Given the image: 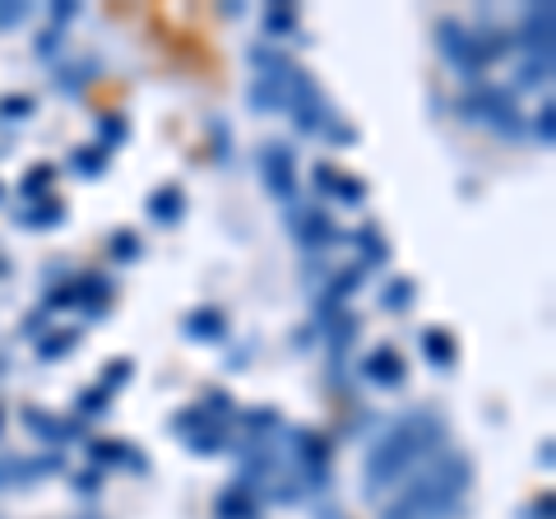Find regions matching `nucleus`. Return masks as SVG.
Returning a JSON list of instances; mask_svg holds the SVG:
<instances>
[{"mask_svg":"<svg viewBox=\"0 0 556 519\" xmlns=\"http://www.w3.org/2000/svg\"><path fill=\"white\" fill-rule=\"evenodd\" d=\"M186 450H190L195 459L228 455V450H232V431H228V427H204L200 436H190V441H186Z\"/></svg>","mask_w":556,"mask_h":519,"instance_id":"28","label":"nucleus"},{"mask_svg":"<svg viewBox=\"0 0 556 519\" xmlns=\"http://www.w3.org/2000/svg\"><path fill=\"white\" fill-rule=\"evenodd\" d=\"M5 274H10V265H5V260H0V279H5Z\"/></svg>","mask_w":556,"mask_h":519,"instance_id":"55","label":"nucleus"},{"mask_svg":"<svg viewBox=\"0 0 556 519\" xmlns=\"http://www.w3.org/2000/svg\"><path fill=\"white\" fill-rule=\"evenodd\" d=\"M33 107H38V102H33L28 93H14V98L0 102V121H28Z\"/></svg>","mask_w":556,"mask_h":519,"instance_id":"44","label":"nucleus"},{"mask_svg":"<svg viewBox=\"0 0 556 519\" xmlns=\"http://www.w3.org/2000/svg\"><path fill=\"white\" fill-rule=\"evenodd\" d=\"M329 274H334V269H329V265H325V260L316 255V260H311V265H306V283H325V279H329Z\"/></svg>","mask_w":556,"mask_h":519,"instance_id":"52","label":"nucleus"},{"mask_svg":"<svg viewBox=\"0 0 556 519\" xmlns=\"http://www.w3.org/2000/svg\"><path fill=\"white\" fill-rule=\"evenodd\" d=\"M362 283H367V269H362V265H348V269H334V274H329V279L320 283V292H316V311H311V330L320 334L329 320L343 316L348 302H353L357 292H362Z\"/></svg>","mask_w":556,"mask_h":519,"instance_id":"8","label":"nucleus"},{"mask_svg":"<svg viewBox=\"0 0 556 519\" xmlns=\"http://www.w3.org/2000/svg\"><path fill=\"white\" fill-rule=\"evenodd\" d=\"M265 33L269 38H298V5L292 0H274V5L265 10Z\"/></svg>","mask_w":556,"mask_h":519,"instance_id":"30","label":"nucleus"},{"mask_svg":"<svg viewBox=\"0 0 556 519\" xmlns=\"http://www.w3.org/2000/svg\"><path fill=\"white\" fill-rule=\"evenodd\" d=\"M260 181L278 204H298V153L292 144H260Z\"/></svg>","mask_w":556,"mask_h":519,"instance_id":"9","label":"nucleus"},{"mask_svg":"<svg viewBox=\"0 0 556 519\" xmlns=\"http://www.w3.org/2000/svg\"><path fill=\"white\" fill-rule=\"evenodd\" d=\"M348 241H353V255H357V265L367 274L390 265V241L380 237L376 223H362V228H353V237H348Z\"/></svg>","mask_w":556,"mask_h":519,"instance_id":"21","label":"nucleus"},{"mask_svg":"<svg viewBox=\"0 0 556 519\" xmlns=\"http://www.w3.org/2000/svg\"><path fill=\"white\" fill-rule=\"evenodd\" d=\"M75 349H79V330H47L38 339V357L42 362H65Z\"/></svg>","mask_w":556,"mask_h":519,"instance_id":"34","label":"nucleus"},{"mask_svg":"<svg viewBox=\"0 0 556 519\" xmlns=\"http://www.w3.org/2000/svg\"><path fill=\"white\" fill-rule=\"evenodd\" d=\"M260 496L274 501V506H298V501H302L306 492H302V482H298V478H269V482H265V492H260Z\"/></svg>","mask_w":556,"mask_h":519,"instance_id":"40","label":"nucleus"},{"mask_svg":"<svg viewBox=\"0 0 556 519\" xmlns=\"http://www.w3.org/2000/svg\"><path fill=\"white\" fill-rule=\"evenodd\" d=\"M126 140H130V121L121 116V112H108V116L98 121V140H93L98 149H108V153H112V149H121Z\"/></svg>","mask_w":556,"mask_h":519,"instance_id":"37","label":"nucleus"},{"mask_svg":"<svg viewBox=\"0 0 556 519\" xmlns=\"http://www.w3.org/2000/svg\"><path fill=\"white\" fill-rule=\"evenodd\" d=\"M208 135H214V159L228 163L232 159V135H228V126H223V121H208Z\"/></svg>","mask_w":556,"mask_h":519,"instance_id":"47","label":"nucleus"},{"mask_svg":"<svg viewBox=\"0 0 556 519\" xmlns=\"http://www.w3.org/2000/svg\"><path fill=\"white\" fill-rule=\"evenodd\" d=\"M24 427L42 441V450H61V445H70V441L84 436V422L56 418V413H47V408H24Z\"/></svg>","mask_w":556,"mask_h":519,"instance_id":"16","label":"nucleus"},{"mask_svg":"<svg viewBox=\"0 0 556 519\" xmlns=\"http://www.w3.org/2000/svg\"><path fill=\"white\" fill-rule=\"evenodd\" d=\"M98 71L102 65L93 61V56H79V61H65V65H56V75H51V84L65 93V98H79L89 84L98 79Z\"/></svg>","mask_w":556,"mask_h":519,"instance_id":"25","label":"nucleus"},{"mask_svg":"<svg viewBox=\"0 0 556 519\" xmlns=\"http://www.w3.org/2000/svg\"><path fill=\"white\" fill-rule=\"evenodd\" d=\"M247 61H251L255 75H269V71H288V65H298L278 42H255V47L247 51Z\"/></svg>","mask_w":556,"mask_h":519,"instance_id":"31","label":"nucleus"},{"mask_svg":"<svg viewBox=\"0 0 556 519\" xmlns=\"http://www.w3.org/2000/svg\"><path fill=\"white\" fill-rule=\"evenodd\" d=\"M232 455H237V482L241 488L265 492V482L278 478V459H283V450H278L274 441H232Z\"/></svg>","mask_w":556,"mask_h":519,"instance_id":"11","label":"nucleus"},{"mask_svg":"<svg viewBox=\"0 0 556 519\" xmlns=\"http://www.w3.org/2000/svg\"><path fill=\"white\" fill-rule=\"evenodd\" d=\"M0 371H5V357H0Z\"/></svg>","mask_w":556,"mask_h":519,"instance_id":"57","label":"nucleus"},{"mask_svg":"<svg viewBox=\"0 0 556 519\" xmlns=\"http://www.w3.org/2000/svg\"><path fill=\"white\" fill-rule=\"evenodd\" d=\"M51 190H56V167H51V163H38V167H28V172H24L20 200H24V204H38V200H51Z\"/></svg>","mask_w":556,"mask_h":519,"instance_id":"27","label":"nucleus"},{"mask_svg":"<svg viewBox=\"0 0 556 519\" xmlns=\"http://www.w3.org/2000/svg\"><path fill=\"white\" fill-rule=\"evenodd\" d=\"M459 116L473 121V126H486L492 135H506V140L525 135V116L515 107V93L501 89V84H473L459 98Z\"/></svg>","mask_w":556,"mask_h":519,"instance_id":"3","label":"nucleus"},{"mask_svg":"<svg viewBox=\"0 0 556 519\" xmlns=\"http://www.w3.org/2000/svg\"><path fill=\"white\" fill-rule=\"evenodd\" d=\"M135 380V362L130 357H112L108 367H102V376H98V385L108 390V394H116V390H126Z\"/></svg>","mask_w":556,"mask_h":519,"instance_id":"39","label":"nucleus"},{"mask_svg":"<svg viewBox=\"0 0 556 519\" xmlns=\"http://www.w3.org/2000/svg\"><path fill=\"white\" fill-rule=\"evenodd\" d=\"M552 450H556L552 441H543V445H538V464H543V469H552V459H556V455H552Z\"/></svg>","mask_w":556,"mask_h":519,"instance_id":"53","label":"nucleus"},{"mask_svg":"<svg viewBox=\"0 0 556 519\" xmlns=\"http://www.w3.org/2000/svg\"><path fill=\"white\" fill-rule=\"evenodd\" d=\"M525 519H556V496H552V492H538V496L529 501Z\"/></svg>","mask_w":556,"mask_h":519,"instance_id":"48","label":"nucleus"},{"mask_svg":"<svg viewBox=\"0 0 556 519\" xmlns=\"http://www.w3.org/2000/svg\"><path fill=\"white\" fill-rule=\"evenodd\" d=\"M552 79V56H525L515 75V89H538V84Z\"/></svg>","mask_w":556,"mask_h":519,"instance_id":"38","label":"nucleus"},{"mask_svg":"<svg viewBox=\"0 0 556 519\" xmlns=\"http://www.w3.org/2000/svg\"><path fill=\"white\" fill-rule=\"evenodd\" d=\"M70 482H75L79 496H98V492H102V473H98V469H84V473H75Z\"/></svg>","mask_w":556,"mask_h":519,"instance_id":"50","label":"nucleus"},{"mask_svg":"<svg viewBox=\"0 0 556 519\" xmlns=\"http://www.w3.org/2000/svg\"><path fill=\"white\" fill-rule=\"evenodd\" d=\"M320 140H325V144H334V149H343V144H357V130L348 126L343 116H334V121H329V126H325Z\"/></svg>","mask_w":556,"mask_h":519,"instance_id":"45","label":"nucleus"},{"mask_svg":"<svg viewBox=\"0 0 556 519\" xmlns=\"http://www.w3.org/2000/svg\"><path fill=\"white\" fill-rule=\"evenodd\" d=\"M468 492H473V459L464 450H441L380 506V519H455Z\"/></svg>","mask_w":556,"mask_h":519,"instance_id":"2","label":"nucleus"},{"mask_svg":"<svg viewBox=\"0 0 556 519\" xmlns=\"http://www.w3.org/2000/svg\"><path fill=\"white\" fill-rule=\"evenodd\" d=\"M288 232L292 241H298L302 251H329L334 241H343V232L334 228V218H329L325 210H316V204H288Z\"/></svg>","mask_w":556,"mask_h":519,"instance_id":"10","label":"nucleus"},{"mask_svg":"<svg viewBox=\"0 0 556 519\" xmlns=\"http://www.w3.org/2000/svg\"><path fill=\"white\" fill-rule=\"evenodd\" d=\"M417 302V283L413 279H404V274H394V279L380 288V306L386 311H394V316H404V311Z\"/></svg>","mask_w":556,"mask_h":519,"instance_id":"33","label":"nucleus"},{"mask_svg":"<svg viewBox=\"0 0 556 519\" xmlns=\"http://www.w3.org/2000/svg\"><path fill=\"white\" fill-rule=\"evenodd\" d=\"M0 200H5V186H0Z\"/></svg>","mask_w":556,"mask_h":519,"instance_id":"56","label":"nucleus"},{"mask_svg":"<svg viewBox=\"0 0 556 519\" xmlns=\"http://www.w3.org/2000/svg\"><path fill=\"white\" fill-rule=\"evenodd\" d=\"M14 218H20V228H28V232H51V228L65 223V204L51 195V200H38V204H24Z\"/></svg>","mask_w":556,"mask_h":519,"instance_id":"26","label":"nucleus"},{"mask_svg":"<svg viewBox=\"0 0 556 519\" xmlns=\"http://www.w3.org/2000/svg\"><path fill=\"white\" fill-rule=\"evenodd\" d=\"M181 334L190 343H228L232 320H228V311H218V306H195L181 316Z\"/></svg>","mask_w":556,"mask_h":519,"instance_id":"18","label":"nucleus"},{"mask_svg":"<svg viewBox=\"0 0 556 519\" xmlns=\"http://www.w3.org/2000/svg\"><path fill=\"white\" fill-rule=\"evenodd\" d=\"M473 33H478V47H482L486 65L506 61L510 51H515V38H510V28H492V24H482V28H473Z\"/></svg>","mask_w":556,"mask_h":519,"instance_id":"32","label":"nucleus"},{"mask_svg":"<svg viewBox=\"0 0 556 519\" xmlns=\"http://www.w3.org/2000/svg\"><path fill=\"white\" fill-rule=\"evenodd\" d=\"M89 450V469H135V473H149V459L139 455V445L130 441H112V436H102V441H89L84 445Z\"/></svg>","mask_w":556,"mask_h":519,"instance_id":"17","label":"nucleus"},{"mask_svg":"<svg viewBox=\"0 0 556 519\" xmlns=\"http://www.w3.org/2000/svg\"><path fill=\"white\" fill-rule=\"evenodd\" d=\"M288 116H292V126H298V135H325V126L339 116L334 107H329V98L316 84V75L302 71V65H298L292 89H288Z\"/></svg>","mask_w":556,"mask_h":519,"instance_id":"5","label":"nucleus"},{"mask_svg":"<svg viewBox=\"0 0 556 519\" xmlns=\"http://www.w3.org/2000/svg\"><path fill=\"white\" fill-rule=\"evenodd\" d=\"M529 135H533V140L543 144V149L556 140V107H552V102H543V107L533 112V121H529Z\"/></svg>","mask_w":556,"mask_h":519,"instance_id":"42","label":"nucleus"},{"mask_svg":"<svg viewBox=\"0 0 556 519\" xmlns=\"http://www.w3.org/2000/svg\"><path fill=\"white\" fill-rule=\"evenodd\" d=\"M139 251H144V246H139V237H135V232H126V228L108 237V255H112V265H135Z\"/></svg>","mask_w":556,"mask_h":519,"instance_id":"41","label":"nucleus"},{"mask_svg":"<svg viewBox=\"0 0 556 519\" xmlns=\"http://www.w3.org/2000/svg\"><path fill=\"white\" fill-rule=\"evenodd\" d=\"M65 473V450H38V455H0V492H28L42 478Z\"/></svg>","mask_w":556,"mask_h":519,"instance_id":"7","label":"nucleus"},{"mask_svg":"<svg viewBox=\"0 0 556 519\" xmlns=\"http://www.w3.org/2000/svg\"><path fill=\"white\" fill-rule=\"evenodd\" d=\"M362 330V320L353 316V311H343V316H334L325 325V353H329V385H343V376H348V349H353V339Z\"/></svg>","mask_w":556,"mask_h":519,"instance_id":"13","label":"nucleus"},{"mask_svg":"<svg viewBox=\"0 0 556 519\" xmlns=\"http://www.w3.org/2000/svg\"><path fill=\"white\" fill-rule=\"evenodd\" d=\"M437 47H441V56L459 71V79L468 84V89H473V84H482L486 56H482L473 28L459 24V20H437Z\"/></svg>","mask_w":556,"mask_h":519,"instance_id":"6","label":"nucleus"},{"mask_svg":"<svg viewBox=\"0 0 556 519\" xmlns=\"http://www.w3.org/2000/svg\"><path fill=\"white\" fill-rule=\"evenodd\" d=\"M288 455L298 459V482L302 492H329V459H334V441L311 427H283Z\"/></svg>","mask_w":556,"mask_h":519,"instance_id":"4","label":"nucleus"},{"mask_svg":"<svg viewBox=\"0 0 556 519\" xmlns=\"http://www.w3.org/2000/svg\"><path fill=\"white\" fill-rule=\"evenodd\" d=\"M108 163H112V153L98 149V144H79L75 153H70V172H75V177H84V181L102 177V172H108Z\"/></svg>","mask_w":556,"mask_h":519,"instance_id":"29","label":"nucleus"},{"mask_svg":"<svg viewBox=\"0 0 556 519\" xmlns=\"http://www.w3.org/2000/svg\"><path fill=\"white\" fill-rule=\"evenodd\" d=\"M24 334H28L33 343H38V339L47 334V311H33V316L24 320Z\"/></svg>","mask_w":556,"mask_h":519,"instance_id":"51","label":"nucleus"},{"mask_svg":"<svg viewBox=\"0 0 556 519\" xmlns=\"http://www.w3.org/2000/svg\"><path fill=\"white\" fill-rule=\"evenodd\" d=\"M144 214H149L153 228H177V223L186 218V190L181 186H159L144 200Z\"/></svg>","mask_w":556,"mask_h":519,"instance_id":"20","label":"nucleus"},{"mask_svg":"<svg viewBox=\"0 0 556 519\" xmlns=\"http://www.w3.org/2000/svg\"><path fill=\"white\" fill-rule=\"evenodd\" d=\"M116 288L108 274H75V311H84V320H102L112 311Z\"/></svg>","mask_w":556,"mask_h":519,"instance_id":"19","label":"nucleus"},{"mask_svg":"<svg viewBox=\"0 0 556 519\" xmlns=\"http://www.w3.org/2000/svg\"><path fill=\"white\" fill-rule=\"evenodd\" d=\"M0 431H5V418H0Z\"/></svg>","mask_w":556,"mask_h":519,"instance_id":"58","label":"nucleus"},{"mask_svg":"<svg viewBox=\"0 0 556 519\" xmlns=\"http://www.w3.org/2000/svg\"><path fill=\"white\" fill-rule=\"evenodd\" d=\"M515 47L525 51V56H552L556 51V10L547 0H538V5H525L519 14V28L510 33Z\"/></svg>","mask_w":556,"mask_h":519,"instance_id":"12","label":"nucleus"},{"mask_svg":"<svg viewBox=\"0 0 556 519\" xmlns=\"http://www.w3.org/2000/svg\"><path fill=\"white\" fill-rule=\"evenodd\" d=\"M325 195L339 200V204H348V210H357V204L367 200V181H362V177H348V172H334V181H329Z\"/></svg>","mask_w":556,"mask_h":519,"instance_id":"36","label":"nucleus"},{"mask_svg":"<svg viewBox=\"0 0 556 519\" xmlns=\"http://www.w3.org/2000/svg\"><path fill=\"white\" fill-rule=\"evenodd\" d=\"M28 14H33V10L24 5V0H0V28H20Z\"/></svg>","mask_w":556,"mask_h":519,"instance_id":"46","label":"nucleus"},{"mask_svg":"<svg viewBox=\"0 0 556 519\" xmlns=\"http://www.w3.org/2000/svg\"><path fill=\"white\" fill-rule=\"evenodd\" d=\"M75 14H79V5H75V0H56V5L47 10V20H51V28H61V33H65V24L75 20Z\"/></svg>","mask_w":556,"mask_h":519,"instance_id":"49","label":"nucleus"},{"mask_svg":"<svg viewBox=\"0 0 556 519\" xmlns=\"http://www.w3.org/2000/svg\"><path fill=\"white\" fill-rule=\"evenodd\" d=\"M116 394H108L102 385H89V390H79L75 394V422H89V418H102V413L112 408Z\"/></svg>","mask_w":556,"mask_h":519,"instance_id":"35","label":"nucleus"},{"mask_svg":"<svg viewBox=\"0 0 556 519\" xmlns=\"http://www.w3.org/2000/svg\"><path fill=\"white\" fill-rule=\"evenodd\" d=\"M292 75H298V65H288V71H269V75H255V79H251V89H247V107L260 112V116L288 112Z\"/></svg>","mask_w":556,"mask_h":519,"instance_id":"14","label":"nucleus"},{"mask_svg":"<svg viewBox=\"0 0 556 519\" xmlns=\"http://www.w3.org/2000/svg\"><path fill=\"white\" fill-rule=\"evenodd\" d=\"M417 349H422L427 367H437V371H450L459 362V343L450 339V330H441V325H427V330L417 334Z\"/></svg>","mask_w":556,"mask_h":519,"instance_id":"22","label":"nucleus"},{"mask_svg":"<svg viewBox=\"0 0 556 519\" xmlns=\"http://www.w3.org/2000/svg\"><path fill=\"white\" fill-rule=\"evenodd\" d=\"M357 376L367 380V385H376V390H399L404 385V376H408L404 353L390 349V343H376V349L357 362Z\"/></svg>","mask_w":556,"mask_h":519,"instance_id":"15","label":"nucleus"},{"mask_svg":"<svg viewBox=\"0 0 556 519\" xmlns=\"http://www.w3.org/2000/svg\"><path fill=\"white\" fill-rule=\"evenodd\" d=\"M237 427H241V441L283 436V418H278V408H237Z\"/></svg>","mask_w":556,"mask_h":519,"instance_id":"24","label":"nucleus"},{"mask_svg":"<svg viewBox=\"0 0 556 519\" xmlns=\"http://www.w3.org/2000/svg\"><path fill=\"white\" fill-rule=\"evenodd\" d=\"M316 519H348V515H343V510H334V506H325Z\"/></svg>","mask_w":556,"mask_h":519,"instance_id":"54","label":"nucleus"},{"mask_svg":"<svg viewBox=\"0 0 556 519\" xmlns=\"http://www.w3.org/2000/svg\"><path fill=\"white\" fill-rule=\"evenodd\" d=\"M214 519H260V492L232 482L228 492H218L214 501Z\"/></svg>","mask_w":556,"mask_h":519,"instance_id":"23","label":"nucleus"},{"mask_svg":"<svg viewBox=\"0 0 556 519\" xmlns=\"http://www.w3.org/2000/svg\"><path fill=\"white\" fill-rule=\"evenodd\" d=\"M450 441V422L437 408H408L371 441L362 459V488L367 496H386L399 482H408L431 455H441Z\"/></svg>","mask_w":556,"mask_h":519,"instance_id":"1","label":"nucleus"},{"mask_svg":"<svg viewBox=\"0 0 556 519\" xmlns=\"http://www.w3.org/2000/svg\"><path fill=\"white\" fill-rule=\"evenodd\" d=\"M33 51H38L42 61H61V51H65V33H61V28H42V33H38V42H33Z\"/></svg>","mask_w":556,"mask_h":519,"instance_id":"43","label":"nucleus"}]
</instances>
